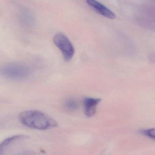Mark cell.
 <instances>
[{"label": "cell", "instance_id": "cell-1", "mask_svg": "<svg viewBox=\"0 0 155 155\" xmlns=\"http://www.w3.org/2000/svg\"><path fill=\"white\" fill-rule=\"evenodd\" d=\"M20 123L35 130H45L58 126V123L48 115L38 110H26L19 115Z\"/></svg>", "mask_w": 155, "mask_h": 155}, {"label": "cell", "instance_id": "cell-2", "mask_svg": "<svg viewBox=\"0 0 155 155\" xmlns=\"http://www.w3.org/2000/svg\"><path fill=\"white\" fill-rule=\"evenodd\" d=\"M1 73L4 77L12 79H23L30 77L32 70L28 65L19 63L8 64L2 67Z\"/></svg>", "mask_w": 155, "mask_h": 155}, {"label": "cell", "instance_id": "cell-3", "mask_svg": "<svg viewBox=\"0 0 155 155\" xmlns=\"http://www.w3.org/2000/svg\"><path fill=\"white\" fill-rule=\"evenodd\" d=\"M53 42L55 46L61 51L64 61L68 62L74 56L75 50L68 37L62 33L55 35L53 38Z\"/></svg>", "mask_w": 155, "mask_h": 155}, {"label": "cell", "instance_id": "cell-4", "mask_svg": "<svg viewBox=\"0 0 155 155\" xmlns=\"http://www.w3.org/2000/svg\"><path fill=\"white\" fill-rule=\"evenodd\" d=\"M86 2L97 12L105 17L110 19L116 18L115 15L113 12L96 0H86Z\"/></svg>", "mask_w": 155, "mask_h": 155}, {"label": "cell", "instance_id": "cell-5", "mask_svg": "<svg viewBox=\"0 0 155 155\" xmlns=\"http://www.w3.org/2000/svg\"><path fill=\"white\" fill-rule=\"evenodd\" d=\"M99 98L87 97L84 99V111L87 117H92L96 113L97 105L101 102Z\"/></svg>", "mask_w": 155, "mask_h": 155}, {"label": "cell", "instance_id": "cell-6", "mask_svg": "<svg viewBox=\"0 0 155 155\" xmlns=\"http://www.w3.org/2000/svg\"><path fill=\"white\" fill-rule=\"evenodd\" d=\"M29 137L25 135H16L5 139L0 143V155H3L6 147L13 143L18 140L27 139Z\"/></svg>", "mask_w": 155, "mask_h": 155}, {"label": "cell", "instance_id": "cell-7", "mask_svg": "<svg viewBox=\"0 0 155 155\" xmlns=\"http://www.w3.org/2000/svg\"><path fill=\"white\" fill-rule=\"evenodd\" d=\"M18 20L19 22L24 25H28L31 22V15L28 10L25 8H22L18 14Z\"/></svg>", "mask_w": 155, "mask_h": 155}, {"label": "cell", "instance_id": "cell-8", "mask_svg": "<svg viewBox=\"0 0 155 155\" xmlns=\"http://www.w3.org/2000/svg\"><path fill=\"white\" fill-rule=\"evenodd\" d=\"M64 107L70 111H74L78 108L77 101L73 98H68L64 103Z\"/></svg>", "mask_w": 155, "mask_h": 155}, {"label": "cell", "instance_id": "cell-9", "mask_svg": "<svg viewBox=\"0 0 155 155\" xmlns=\"http://www.w3.org/2000/svg\"><path fill=\"white\" fill-rule=\"evenodd\" d=\"M141 133L155 140V128L143 130Z\"/></svg>", "mask_w": 155, "mask_h": 155}]
</instances>
